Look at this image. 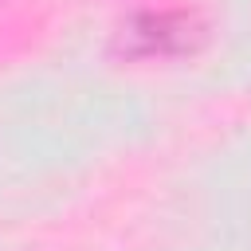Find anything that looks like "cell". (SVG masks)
Returning <instances> with one entry per match:
<instances>
[{"mask_svg":"<svg viewBox=\"0 0 251 251\" xmlns=\"http://www.w3.org/2000/svg\"><path fill=\"white\" fill-rule=\"evenodd\" d=\"M129 35L141 43L145 55H173V51L188 47L192 20L180 16V12H145V16H137Z\"/></svg>","mask_w":251,"mask_h":251,"instance_id":"6da1fadb","label":"cell"}]
</instances>
